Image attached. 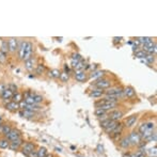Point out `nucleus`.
I'll use <instances>...</instances> for the list:
<instances>
[{
	"mask_svg": "<svg viewBox=\"0 0 157 157\" xmlns=\"http://www.w3.org/2000/svg\"><path fill=\"white\" fill-rule=\"evenodd\" d=\"M117 106H118V103H109V102H106L105 100H102L100 102H96L95 103L96 108L103 109L105 111H109V110L114 109Z\"/></svg>",
	"mask_w": 157,
	"mask_h": 157,
	"instance_id": "1",
	"label": "nucleus"
},
{
	"mask_svg": "<svg viewBox=\"0 0 157 157\" xmlns=\"http://www.w3.org/2000/svg\"><path fill=\"white\" fill-rule=\"evenodd\" d=\"M148 131H155V123L153 122L142 123L139 126L138 133H139L140 135H142L144 133H148Z\"/></svg>",
	"mask_w": 157,
	"mask_h": 157,
	"instance_id": "2",
	"label": "nucleus"
},
{
	"mask_svg": "<svg viewBox=\"0 0 157 157\" xmlns=\"http://www.w3.org/2000/svg\"><path fill=\"white\" fill-rule=\"evenodd\" d=\"M127 137H128L131 145H139L142 142L141 135H140L138 131H131V134H129V136H127Z\"/></svg>",
	"mask_w": 157,
	"mask_h": 157,
	"instance_id": "3",
	"label": "nucleus"
},
{
	"mask_svg": "<svg viewBox=\"0 0 157 157\" xmlns=\"http://www.w3.org/2000/svg\"><path fill=\"white\" fill-rule=\"evenodd\" d=\"M97 89H102V90H105V89H109V87L111 86V81L109 79L106 78H100L98 80H96V82L94 83Z\"/></svg>",
	"mask_w": 157,
	"mask_h": 157,
	"instance_id": "4",
	"label": "nucleus"
},
{
	"mask_svg": "<svg viewBox=\"0 0 157 157\" xmlns=\"http://www.w3.org/2000/svg\"><path fill=\"white\" fill-rule=\"evenodd\" d=\"M5 139H8L10 142H11V141H14V140L22 138V133L18 131V129H16V128H12L9 134L7 136H5Z\"/></svg>",
	"mask_w": 157,
	"mask_h": 157,
	"instance_id": "5",
	"label": "nucleus"
},
{
	"mask_svg": "<svg viewBox=\"0 0 157 157\" xmlns=\"http://www.w3.org/2000/svg\"><path fill=\"white\" fill-rule=\"evenodd\" d=\"M143 51L146 52L148 55H155L156 53V43L155 42H148L143 45Z\"/></svg>",
	"mask_w": 157,
	"mask_h": 157,
	"instance_id": "6",
	"label": "nucleus"
},
{
	"mask_svg": "<svg viewBox=\"0 0 157 157\" xmlns=\"http://www.w3.org/2000/svg\"><path fill=\"white\" fill-rule=\"evenodd\" d=\"M105 95H111L114 96L118 98L119 96L123 95V89L120 87H115V88H110L107 91H105Z\"/></svg>",
	"mask_w": 157,
	"mask_h": 157,
	"instance_id": "7",
	"label": "nucleus"
},
{
	"mask_svg": "<svg viewBox=\"0 0 157 157\" xmlns=\"http://www.w3.org/2000/svg\"><path fill=\"white\" fill-rule=\"evenodd\" d=\"M32 52H33V44L31 42H27L26 47H25V53H24V59L22 61H27L30 58H32Z\"/></svg>",
	"mask_w": 157,
	"mask_h": 157,
	"instance_id": "8",
	"label": "nucleus"
},
{
	"mask_svg": "<svg viewBox=\"0 0 157 157\" xmlns=\"http://www.w3.org/2000/svg\"><path fill=\"white\" fill-rule=\"evenodd\" d=\"M35 151V144L32 143V142H25V143L22 145V152L24 155L28 156L31 152Z\"/></svg>",
	"mask_w": 157,
	"mask_h": 157,
	"instance_id": "9",
	"label": "nucleus"
},
{
	"mask_svg": "<svg viewBox=\"0 0 157 157\" xmlns=\"http://www.w3.org/2000/svg\"><path fill=\"white\" fill-rule=\"evenodd\" d=\"M123 113L122 111H120V110H113V111H111L108 113V118L111 120V121H114V122H119L121 119L123 118Z\"/></svg>",
	"mask_w": 157,
	"mask_h": 157,
	"instance_id": "10",
	"label": "nucleus"
},
{
	"mask_svg": "<svg viewBox=\"0 0 157 157\" xmlns=\"http://www.w3.org/2000/svg\"><path fill=\"white\" fill-rule=\"evenodd\" d=\"M8 46H9V52H16V50L18 49V41L15 38H11L8 41Z\"/></svg>",
	"mask_w": 157,
	"mask_h": 157,
	"instance_id": "11",
	"label": "nucleus"
},
{
	"mask_svg": "<svg viewBox=\"0 0 157 157\" xmlns=\"http://www.w3.org/2000/svg\"><path fill=\"white\" fill-rule=\"evenodd\" d=\"M22 144H24V140L22 138H19V139H16L14 140V141H11L9 148L12 150V151H17V150H19V148H22Z\"/></svg>",
	"mask_w": 157,
	"mask_h": 157,
	"instance_id": "12",
	"label": "nucleus"
},
{
	"mask_svg": "<svg viewBox=\"0 0 157 157\" xmlns=\"http://www.w3.org/2000/svg\"><path fill=\"white\" fill-rule=\"evenodd\" d=\"M123 129H124V125H123L122 123H118V125L115 126V128H114L113 131H111V134H110V136L113 138V139H117L119 136L122 134Z\"/></svg>",
	"mask_w": 157,
	"mask_h": 157,
	"instance_id": "13",
	"label": "nucleus"
},
{
	"mask_svg": "<svg viewBox=\"0 0 157 157\" xmlns=\"http://www.w3.org/2000/svg\"><path fill=\"white\" fill-rule=\"evenodd\" d=\"M137 119H138V117L136 114H134V115H131L129 118H127L123 125H124V127H128V128L133 127L136 124V122H137Z\"/></svg>",
	"mask_w": 157,
	"mask_h": 157,
	"instance_id": "14",
	"label": "nucleus"
},
{
	"mask_svg": "<svg viewBox=\"0 0 157 157\" xmlns=\"http://www.w3.org/2000/svg\"><path fill=\"white\" fill-rule=\"evenodd\" d=\"M75 79L79 82H84L88 79L87 74L84 73V71H78V72L75 73Z\"/></svg>",
	"mask_w": 157,
	"mask_h": 157,
	"instance_id": "15",
	"label": "nucleus"
},
{
	"mask_svg": "<svg viewBox=\"0 0 157 157\" xmlns=\"http://www.w3.org/2000/svg\"><path fill=\"white\" fill-rule=\"evenodd\" d=\"M103 95H105V91L102 90V89H97V88L94 89V90H92L90 92V94H89V96L90 97H93V98H100Z\"/></svg>",
	"mask_w": 157,
	"mask_h": 157,
	"instance_id": "16",
	"label": "nucleus"
},
{
	"mask_svg": "<svg viewBox=\"0 0 157 157\" xmlns=\"http://www.w3.org/2000/svg\"><path fill=\"white\" fill-rule=\"evenodd\" d=\"M35 67V59L34 58H30L29 60L25 61V69L28 72H32Z\"/></svg>",
	"mask_w": 157,
	"mask_h": 157,
	"instance_id": "17",
	"label": "nucleus"
},
{
	"mask_svg": "<svg viewBox=\"0 0 157 157\" xmlns=\"http://www.w3.org/2000/svg\"><path fill=\"white\" fill-rule=\"evenodd\" d=\"M5 108L10 111H17V110H19V104L11 100V102H8L5 104Z\"/></svg>",
	"mask_w": 157,
	"mask_h": 157,
	"instance_id": "18",
	"label": "nucleus"
},
{
	"mask_svg": "<svg viewBox=\"0 0 157 157\" xmlns=\"http://www.w3.org/2000/svg\"><path fill=\"white\" fill-rule=\"evenodd\" d=\"M26 41H22L19 45H18V56H19V60L24 59V53H25V47H26Z\"/></svg>",
	"mask_w": 157,
	"mask_h": 157,
	"instance_id": "19",
	"label": "nucleus"
},
{
	"mask_svg": "<svg viewBox=\"0 0 157 157\" xmlns=\"http://www.w3.org/2000/svg\"><path fill=\"white\" fill-rule=\"evenodd\" d=\"M13 94H14L13 92L10 91L9 89L7 88L5 91L1 93V97H2V98H3V100H5V102L8 103V102H9L10 100H12V96H13Z\"/></svg>",
	"mask_w": 157,
	"mask_h": 157,
	"instance_id": "20",
	"label": "nucleus"
},
{
	"mask_svg": "<svg viewBox=\"0 0 157 157\" xmlns=\"http://www.w3.org/2000/svg\"><path fill=\"white\" fill-rule=\"evenodd\" d=\"M119 145L121 146L122 148H128L131 146V142H129V139H128V137H124L122 139L119 141Z\"/></svg>",
	"mask_w": 157,
	"mask_h": 157,
	"instance_id": "21",
	"label": "nucleus"
},
{
	"mask_svg": "<svg viewBox=\"0 0 157 157\" xmlns=\"http://www.w3.org/2000/svg\"><path fill=\"white\" fill-rule=\"evenodd\" d=\"M123 94L126 96V97H134L136 95V91L131 87H127L125 89H123Z\"/></svg>",
	"mask_w": 157,
	"mask_h": 157,
	"instance_id": "22",
	"label": "nucleus"
},
{
	"mask_svg": "<svg viewBox=\"0 0 157 157\" xmlns=\"http://www.w3.org/2000/svg\"><path fill=\"white\" fill-rule=\"evenodd\" d=\"M103 75H104V72L103 71H94V72H92V74L90 75V78L91 79H95V80H98V79L103 78Z\"/></svg>",
	"mask_w": 157,
	"mask_h": 157,
	"instance_id": "23",
	"label": "nucleus"
},
{
	"mask_svg": "<svg viewBox=\"0 0 157 157\" xmlns=\"http://www.w3.org/2000/svg\"><path fill=\"white\" fill-rule=\"evenodd\" d=\"M24 100V96H22V93H19V92H16V93H14L13 96H12V102H15V103H20L22 100Z\"/></svg>",
	"mask_w": 157,
	"mask_h": 157,
	"instance_id": "24",
	"label": "nucleus"
},
{
	"mask_svg": "<svg viewBox=\"0 0 157 157\" xmlns=\"http://www.w3.org/2000/svg\"><path fill=\"white\" fill-rule=\"evenodd\" d=\"M11 129H12V127L10 126V125H1L0 126V133L3 136L8 135L10 131H11Z\"/></svg>",
	"mask_w": 157,
	"mask_h": 157,
	"instance_id": "25",
	"label": "nucleus"
},
{
	"mask_svg": "<svg viewBox=\"0 0 157 157\" xmlns=\"http://www.w3.org/2000/svg\"><path fill=\"white\" fill-rule=\"evenodd\" d=\"M118 123L119 122H114V121H111V123H110L109 125H108V126L105 128V131H106L107 134H109V135H110V134H111V131H113L114 128H115V126L118 125Z\"/></svg>",
	"mask_w": 157,
	"mask_h": 157,
	"instance_id": "26",
	"label": "nucleus"
},
{
	"mask_svg": "<svg viewBox=\"0 0 157 157\" xmlns=\"http://www.w3.org/2000/svg\"><path fill=\"white\" fill-rule=\"evenodd\" d=\"M47 148H44V146H41V148H39V150L36 151V156L38 157H45L46 155H47Z\"/></svg>",
	"mask_w": 157,
	"mask_h": 157,
	"instance_id": "27",
	"label": "nucleus"
},
{
	"mask_svg": "<svg viewBox=\"0 0 157 157\" xmlns=\"http://www.w3.org/2000/svg\"><path fill=\"white\" fill-rule=\"evenodd\" d=\"M9 146H10V141L9 140L5 139V138L0 139V148L5 150V148H9Z\"/></svg>",
	"mask_w": 157,
	"mask_h": 157,
	"instance_id": "28",
	"label": "nucleus"
},
{
	"mask_svg": "<svg viewBox=\"0 0 157 157\" xmlns=\"http://www.w3.org/2000/svg\"><path fill=\"white\" fill-rule=\"evenodd\" d=\"M0 51H2L3 53H8V52H9L8 41H2V42H1V46H0Z\"/></svg>",
	"mask_w": 157,
	"mask_h": 157,
	"instance_id": "29",
	"label": "nucleus"
},
{
	"mask_svg": "<svg viewBox=\"0 0 157 157\" xmlns=\"http://www.w3.org/2000/svg\"><path fill=\"white\" fill-rule=\"evenodd\" d=\"M137 41H138V43L139 44L144 45V44L151 42V41H152V38H150V36H140V38L137 39Z\"/></svg>",
	"mask_w": 157,
	"mask_h": 157,
	"instance_id": "30",
	"label": "nucleus"
},
{
	"mask_svg": "<svg viewBox=\"0 0 157 157\" xmlns=\"http://www.w3.org/2000/svg\"><path fill=\"white\" fill-rule=\"evenodd\" d=\"M60 71L57 70V69H55V70H52L51 72H49L48 73V76L49 77H52V78H60Z\"/></svg>",
	"mask_w": 157,
	"mask_h": 157,
	"instance_id": "31",
	"label": "nucleus"
},
{
	"mask_svg": "<svg viewBox=\"0 0 157 157\" xmlns=\"http://www.w3.org/2000/svg\"><path fill=\"white\" fill-rule=\"evenodd\" d=\"M95 115L97 117V118H102L103 115H106V114H108V111H105V110L103 109H100V108H96L95 109Z\"/></svg>",
	"mask_w": 157,
	"mask_h": 157,
	"instance_id": "32",
	"label": "nucleus"
},
{
	"mask_svg": "<svg viewBox=\"0 0 157 157\" xmlns=\"http://www.w3.org/2000/svg\"><path fill=\"white\" fill-rule=\"evenodd\" d=\"M45 65H43V64H38L36 65V69H35V73L38 75H42L45 72Z\"/></svg>",
	"mask_w": 157,
	"mask_h": 157,
	"instance_id": "33",
	"label": "nucleus"
},
{
	"mask_svg": "<svg viewBox=\"0 0 157 157\" xmlns=\"http://www.w3.org/2000/svg\"><path fill=\"white\" fill-rule=\"evenodd\" d=\"M146 52H144L143 50H137L135 52V57L138 58V59H144V58L146 57Z\"/></svg>",
	"mask_w": 157,
	"mask_h": 157,
	"instance_id": "34",
	"label": "nucleus"
},
{
	"mask_svg": "<svg viewBox=\"0 0 157 157\" xmlns=\"http://www.w3.org/2000/svg\"><path fill=\"white\" fill-rule=\"evenodd\" d=\"M110 123H111V120H110L109 118H107V119H105V120H103V121H100V127L102 128H106V127L109 125Z\"/></svg>",
	"mask_w": 157,
	"mask_h": 157,
	"instance_id": "35",
	"label": "nucleus"
},
{
	"mask_svg": "<svg viewBox=\"0 0 157 157\" xmlns=\"http://www.w3.org/2000/svg\"><path fill=\"white\" fill-rule=\"evenodd\" d=\"M144 60L146 61V63L151 64L153 62H155V55H146V57L144 58Z\"/></svg>",
	"mask_w": 157,
	"mask_h": 157,
	"instance_id": "36",
	"label": "nucleus"
},
{
	"mask_svg": "<svg viewBox=\"0 0 157 157\" xmlns=\"http://www.w3.org/2000/svg\"><path fill=\"white\" fill-rule=\"evenodd\" d=\"M33 100H34V104L39 105L40 103H42V102H43V96L40 95V94H35V95L33 96Z\"/></svg>",
	"mask_w": 157,
	"mask_h": 157,
	"instance_id": "37",
	"label": "nucleus"
},
{
	"mask_svg": "<svg viewBox=\"0 0 157 157\" xmlns=\"http://www.w3.org/2000/svg\"><path fill=\"white\" fill-rule=\"evenodd\" d=\"M131 157H146V156H145V153L144 152L138 151V152L136 153H131Z\"/></svg>",
	"mask_w": 157,
	"mask_h": 157,
	"instance_id": "38",
	"label": "nucleus"
},
{
	"mask_svg": "<svg viewBox=\"0 0 157 157\" xmlns=\"http://www.w3.org/2000/svg\"><path fill=\"white\" fill-rule=\"evenodd\" d=\"M8 89H9L10 91H12L13 93H16L17 92V86L16 84H14V83H10V84H8Z\"/></svg>",
	"mask_w": 157,
	"mask_h": 157,
	"instance_id": "39",
	"label": "nucleus"
},
{
	"mask_svg": "<svg viewBox=\"0 0 157 157\" xmlns=\"http://www.w3.org/2000/svg\"><path fill=\"white\" fill-rule=\"evenodd\" d=\"M69 78H70V77H69V74H66V73H64V72L60 74V79H61L63 82H66V81L69 80Z\"/></svg>",
	"mask_w": 157,
	"mask_h": 157,
	"instance_id": "40",
	"label": "nucleus"
},
{
	"mask_svg": "<svg viewBox=\"0 0 157 157\" xmlns=\"http://www.w3.org/2000/svg\"><path fill=\"white\" fill-rule=\"evenodd\" d=\"M7 61V53L0 51V63H5Z\"/></svg>",
	"mask_w": 157,
	"mask_h": 157,
	"instance_id": "41",
	"label": "nucleus"
},
{
	"mask_svg": "<svg viewBox=\"0 0 157 157\" xmlns=\"http://www.w3.org/2000/svg\"><path fill=\"white\" fill-rule=\"evenodd\" d=\"M72 60H75V61H80L81 60V56L79 53H74L73 57H72Z\"/></svg>",
	"mask_w": 157,
	"mask_h": 157,
	"instance_id": "42",
	"label": "nucleus"
},
{
	"mask_svg": "<svg viewBox=\"0 0 157 157\" xmlns=\"http://www.w3.org/2000/svg\"><path fill=\"white\" fill-rule=\"evenodd\" d=\"M5 89H7V86H5V83H0V95H1V93L5 91Z\"/></svg>",
	"mask_w": 157,
	"mask_h": 157,
	"instance_id": "43",
	"label": "nucleus"
},
{
	"mask_svg": "<svg viewBox=\"0 0 157 157\" xmlns=\"http://www.w3.org/2000/svg\"><path fill=\"white\" fill-rule=\"evenodd\" d=\"M121 40H122V38H114L113 42H114V43H117V42H120Z\"/></svg>",
	"mask_w": 157,
	"mask_h": 157,
	"instance_id": "44",
	"label": "nucleus"
},
{
	"mask_svg": "<svg viewBox=\"0 0 157 157\" xmlns=\"http://www.w3.org/2000/svg\"><path fill=\"white\" fill-rule=\"evenodd\" d=\"M122 157H131V153H125Z\"/></svg>",
	"mask_w": 157,
	"mask_h": 157,
	"instance_id": "45",
	"label": "nucleus"
}]
</instances>
